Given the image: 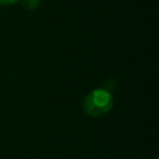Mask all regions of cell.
Listing matches in <instances>:
<instances>
[{
	"label": "cell",
	"mask_w": 159,
	"mask_h": 159,
	"mask_svg": "<svg viewBox=\"0 0 159 159\" xmlns=\"http://www.w3.org/2000/svg\"><path fill=\"white\" fill-rule=\"evenodd\" d=\"M20 0H0V6H10L17 4Z\"/></svg>",
	"instance_id": "3957f363"
},
{
	"label": "cell",
	"mask_w": 159,
	"mask_h": 159,
	"mask_svg": "<svg viewBox=\"0 0 159 159\" xmlns=\"http://www.w3.org/2000/svg\"><path fill=\"white\" fill-rule=\"evenodd\" d=\"M113 107V96L103 88L91 91L83 99V111L91 117H101Z\"/></svg>",
	"instance_id": "6da1fadb"
},
{
	"label": "cell",
	"mask_w": 159,
	"mask_h": 159,
	"mask_svg": "<svg viewBox=\"0 0 159 159\" xmlns=\"http://www.w3.org/2000/svg\"><path fill=\"white\" fill-rule=\"evenodd\" d=\"M20 5L25 9V10H36L40 4H41V0H20L19 1Z\"/></svg>",
	"instance_id": "7a4b0ae2"
}]
</instances>
